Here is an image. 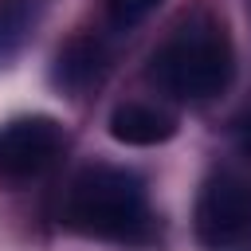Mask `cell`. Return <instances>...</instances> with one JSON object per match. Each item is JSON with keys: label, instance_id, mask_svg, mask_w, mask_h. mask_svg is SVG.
I'll use <instances>...</instances> for the list:
<instances>
[{"label": "cell", "instance_id": "obj_8", "mask_svg": "<svg viewBox=\"0 0 251 251\" xmlns=\"http://www.w3.org/2000/svg\"><path fill=\"white\" fill-rule=\"evenodd\" d=\"M157 4H161V0H106V20H110L114 31H129V27H137Z\"/></svg>", "mask_w": 251, "mask_h": 251}, {"label": "cell", "instance_id": "obj_6", "mask_svg": "<svg viewBox=\"0 0 251 251\" xmlns=\"http://www.w3.org/2000/svg\"><path fill=\"white\" fill-rule=\"evenodd\" d=\"M43 16V0H0V63H12L31 39Z\"/></svg>", "mask_w": 251, "mask_h": 251}, {"label": "cell", "instance_id": "obj_1", "mask_svg": "<svg viewBox=\"0 0 251 251\" xmlns=\"http://www.w3.org/2000/svg\"><path fill=\"white\" fill-rule=\"evenodd\" d=\"M67 227L94 235V239H118L133 243L145 239L149 231V204H145V184L110 165H94L75 176L67 204H63Z\"/></svg>", "mask_w": 251, "mask_h": 251}, {"label": "cell", "instance_id": "obj_2", "mask_svg": "<svg viewBox=\"0 0 251 251\" xmlns=\"http://www.w3.org/2000/svg\"><path fill=\"white\" fill-rule=\"evenodd\" d=\"M235 75V55L220 24L212 20H188L173 31V39L153 59V78L188 102L216 98Z\"/></svg>", "mask_w": 251, "mask_h": 251}, {"label": "cell", "instance_id": "obj_5", "mask_svg": "<svg viewBox=\"0 0 251 251\" xmlns=\"http://www.w3.org/2000/svg\"><path fill=\"white\" fill-rule=\"evenodd\" d=\"M176 133V122L157 110V106H145V102H126L110 114V137L122 141V145H137V149H149V145H161Z\"/></svg>", "mask_w": 251, "mask_h": 251}, {"label": "cell", "instance_id": "obj_3", "mask_svg": "<svg viewBox=\"0 0 251 251\" xmlns=\"http://www.w3.org/2000/svg\"><path fill=\"white\" fill-rule=\"evenodd\" d=\"M251 231V180L220 173L200 188L196 239L208 251H227Z\"/></svg>", "mask_w": 251, "mask_h": 251}, {"label": "cell", "instance_id": "obj_4", "mask_svg": "<svg viewBox=\"0 0 251 251\" xmlns=\"http://www.w3.org/2000/svg\"><path fill=\"white\" fill-rule=\"evenodd\" d=\"M59 149H63V129L55 118L31 114L0 126V180L8 184L35 180L55 165Z\"/></svg>", "mask_w": 251, "mask_h": 251}, {"label": "cell", "instance_id": "obj_9", "mask_svg": "<svg viewBox=\"0 0 251 251\" xmlns=\"http://www.w3.org/2000/svg\"><path fill=\"white\" fill-rule=\"evenodd\" d=\"M239 149H243V153L251 157V114H247V118L239 122Z\"/></svg>", "mask_w": 251, "mask_h": 251}, {"label": "cell", "instance_id": "obj_7", "mask_svg": "<svg viewBox=\"0 0 251 251\" xmlns=\"http://www.w3.org/2000/svg\"><path fill=\"white\" fill-rule=\"evenodd\" d=\"M98 71H102V47H98L94 39H75V43L59 55V82L71 86V90L86 86Z\"/></svg>", "mask_w": 251, "mask_h": 251}]
</instances>
